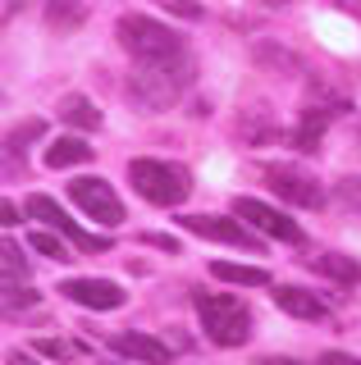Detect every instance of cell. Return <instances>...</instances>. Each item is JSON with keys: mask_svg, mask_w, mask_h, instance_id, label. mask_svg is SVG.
Listing matches in <instances>:
<instances>
[{"mask_svg": "<svg viewBox=\"0 0 361 365\" xmlns=\"http://www.w3.org/2000/svg\"><path fill=\"white\" fill-rule=\"evenodd\" d=\"M188 83H193V55L178 51V55H165V60H138L128 91L138 96V106H146V110H165Z\"/></svg>", "mask_w": 361, "mask_h": 365, "instance_id": "6da1fadb", "label": "cell"}, {"mask_svg": "<svg viewBox=\"0 0 361 365\" xmlns=\"http://www.w3.org/2000/svg\"><path fill=\"white\" fill-rule=\"evenodd\" d=\"M197 315H201V329L215 347H243L252 338V311L229 292H197Z\"/></svg>", "mask_w": 361, "mask_h": 365, "instance_id": "7a4b0ae2", "label": "cell"}, {"mask_svg": "<svg viewBox=\"0 0 361 365\" xmlns=\"http://www.w3.org/2000/svg\"><path fill=\"white\" fill-rule=\"evenodd\" d=\"M128 178L151 205H183L193 197V174L169 160H128Z\"/></svg>", "mask_w": 361, "mask_h": 365, "instance_id": "3957f363", "label": "cell"}, {"mask_svg": "<svg viewBox=\"0 0 361 365\" xmlns=\"http://www.w3.org/2000/svg\"><path fill=\"white\" fill-rule=\"evenodd\" d=\"M115 37L133 60H165V55L183 51V37L174 28H165V23H156L151 14H123L115 23Z\"/></svg>", "mask_w": 361, "mask_h": 365, "instance_id": "277c9868", "label": "cell"}, {"mask_svg": "<svg viewBox=\"0 0 361 365\" xmlns=\"http://www.w3.org/2000/svg\"><path fill=\"white\" fill-rule=\"evenodd\" d=\"M178 224L188 233L206 237V242H224V247H243V251H261V237H256L252 224H243L238 215H178Z\"/></svg>", "mask_w": 361, "mask_h": 365, "instance_id": "5b68a950", "label": "cell"}, {"mask_svg": "<svg viewBox=\"0 0 361 365\" xmlns=\"http://www.w3.org/2000/svg\"><path fill=\"white\" fill-rule=\"evenodd\" d=\"M265 182L275 197H284L288 205H302V210H320L325 205V187L320 178L307 174L298 165H265Z\"/></svg>", "mask_w": 361, "mask_h": 365, "instance_id": "8992f818", "label": "cell"}, {"mask_svg": "<svg viewBox=\"0 0 361 365\" xmlns=\"http://www.w3.org/2000/svg\"><path fill=\"white\" fill-rule=\"evenodd\" d=\"M233 215H238L243 224H252L256 233H265V237H279V242H302V228L293 224L284 210H275V205H265V201H256V197H238V201H233Z\"/></svg>", "mask_w": 361, "mask_h": 365, "instance_id": "52a82bcc", "label": "cell"}, {"mask_svg": "<svg viewBox=\"0 0 361 365\" xmlns=\"http://www.w3.org/2000/svg\"><path fill=\"white\" fill-rule=\"evenodd\" d=\"M69 197L83 205L92 220L106 224V228L123 224V201L115 197V187H110L106 178H78V182H69Z\"/></svg>", "mask_w": 361, "mask_h": 365, "instance_id": "ba28073f", "label": "cell"}, {"mask_svg": "<svg viewBox=\"0 0 361 365\" xmlns=\"http://www.w3.org/2000/svg\"><path fill=\"white\" fill-rule=\"evenodd\" d=\"M28 215H32V220H41L46 228H55V233H64V237H69V242H78L83 251H110V237L83 233V228H78V224L69 220V215L60 210V201L41 197V192H37V197H28Z\"/></svg>", "mask_w": 361, "mask_h": 365, "instance_id": "9c48e42d", "label": "cell"}, {"mask_svg": "<svg viewBox=\"0 0 361 365\" xmlns=\"http://www.w3.org/2000/svg\"><path fill=\"white\" fill-rule=\"evenodd\" d=\"M60 292L69 297L73 306H87V311H119V306L128 302V292H123L115 279H64Z\"/></svg>", "mask_w": 361, "mask_h": 365, "instance_id": "30bf717a", "label": "cell"}, {"mask_svg": "<svg viewBox=\"0 0 361 365\" xmlns=\"http://www.w3.org/2000/svg\"><path fill=\"white\" fill-rule=\"evenodd\" d=\"M110 347H115L119 356H128V361H142V365H169V347L161 338H151V334H115Z\"/></svg>", "mask_w": 361, "mask_h": 365, "instance_id": "8fae6325", "label": "cell"}, {"mask_svg": "<svg viewBox=\"0 0 361 365\" xmlns=\"http://www.w3.org/2000/svg\"><path fill=\"white\" fill-rule=\"evenodd\" d=\"M275 306H279L284 315H298V319H325V315H330V306H325L320 297L307 292V288H293V283L275 292Z\"/></svg>", "mask_w": 361, "mask_h": 365, "instance_id": "7c38bea8", "label": "cell"}, {"mask_svg": "<svg viewBox=\"0 0 361 365\" xmlns=\"http://www.w3.org/2000/svg\"><path fill=\"white\" fill-rule=\"evenodd\" d=\"M92 155H96V151L83 142V137H55L41 160H46V169H73V165H87Z\"/></svg>", "mask_w": 361, "mask_h": 365, "instance_id": "4fadbf2b", "label": "cell"}, {"mask_svg": "<svg viewBox=\"0 0 361 365\" xmlns=\"http://www.w3.org/2000/svg\"><path fill=\"white\" fill-rule=\"evenodd\" d=\"M315 269H320L325 279L343 283V288H357V283H361V265L352 256H343V251H325V256H315Z\"/></svg>", "mask_w": 361, "mask_h": 365, "instance_id": "5bb4252c", "label": "cell"}, {"mask_svg": "<svg viewBox=\"0 0 361 365\" xmlns=\"http://www.w3.org/2000/svg\"><path fill=\"white\" fill-rule=\"evenodd\" d=\"M210 274L224 279V283H233V288H265V283H270V269H261V265H233V260H215Z\"/></svg>", "mask_w": 361, "mask_h": 365, "instance_id": "9a60e30c", "label": "cell"}, {"mask_svg": "<svg viewBox=\"0 0 361 365\" xmlns=\"http://www.w3.org/2000/svg\"><path fill=\"white\" fill-rule=\"evenodd\" d=\"M60 114H64V123H73V128H83V133H92V128H101V110L92 106L87 96H64L60 101Z\"/></svg>", "mask_w": 361, "mask_h": 365, "instance_id": "2e32d148", "label": "cell"}, {"mask_svg": "<svg viewBox=\"0 0 361 365\" xmlns=\"http://www.w3.org/2000/svg\"><path fill=\"white\" fill-rule=\"evenodd\" d=\"M83 19H87V9L78 5V0H46V23L51 28L73 32V28H83Z\"/></svg>", "mask_w": 361, "mask_h": 365, "instance_id": "e0dca14e", "label": "cell"}, {"mask_svg": "<svg viewBox=\"0 0 361 365\" xmlns=\"http://www.w3.org/2000/svg\"><path fill=\"white\" fill-rule=\"evenodd\" d=\"M5 283H32L24 247H19V242H5Z\"/></svg>", "mask_w": 361, "mask_h": 365, "instance_id": "ac0fdd59", "label": "cell"}, {"mask_svg": "<svg viewBox=\"0 0 361 365\" xmlns=\"http://www.w3.org/2000/svg\"><path fill=\"white\" fill-rule=\"evenodd\" d=\"M41 133H46V123H41V119H28V123H19V128L5 137V151H9V155H19V151H24V142H37Z\"/></svg>", "mask_w": 361, "mask_h": 365, "instance_id": "d6986e66", "label": "cell"}, {"mask_svg": "<svg viewBox=\"0 0 361 365\" xmlns=\"http://www.w3.org/2000/svg\"><path fill=\"white\" fill-rule=\"evenodd\" d=\"M334 201L343 205V210H357V215H361V178H352V174L338 178V182H334Z\"/></svg>", "mask_w": 361, "mask_h": 365, "instance_id": "ffe728a7", "label": "cell"}, {"mask_svg": "<svg viewBox=\"0 0 361 365\" xmlns=\"http://www.w3.org/2000/svg\"><path fill=\"white\" fill-rule=\"evenodd\" d=\"M28 247L41 251L46 260H69V251H64V242H60L55 233H28Z\"/></svg>", "mask_w": 361, "mask_h": 365, "instance_id": "44dd1931", "label": "cell"}, {"mask_svg": "<svg viewBox=\"0 0 361 365\" xmlns=\"http://www.w3.org/2000/svg\"><path fill=\"white\" fill-rule=\"evenodd\" d=\"M256 60H261V64H279V68H302V60L293 51H279V46H270V41L256 46Z\"/></svg>", "mask_w": 361, "mask_h": 365, "instance_id": "7402d4cb", "label": "cell"}, {"mask_svg": "<svg viewBox=\"0 0 361 365\" xmlns=\"http://www.w3.org/2000/svg\"><path fill=\"white\" fill-rule=\"evenodd\" d=\"M19 306H37V292H32V283H5V311L14 315Z\"/></svg>", "mask_w": 361, "mask_h": 365, "instance_id": "603a6c76", "label": "cell"}, {"mask_svg": "<svg viewBox=\"0 0 361 365\" xmlns=\"http://www.w3.org/2000/svg\"><path fill=\"white\" fill-rule=\"evenodd\" d=\"M161 5L169 9V14H178V19H188V23H197L201 14H206V9L197 5V0H161Z\"/></svg>", "mask_w": 361, "mask_h": 365, "instance_id": "cb8c5ba5", "label": "cell"}, {"mask_svg": "<svg viewBox=\"0 0 361 365\" xmlns=\"http://www.w3.org/2000/svg\"><path fill=\"white\" fill-rule=\"evenodd\" d=\"M37 351H41V356H51V361H69L73 356V347H69V342H60V338H41Z\"/></svg>", "mask_w": 361, "mask_h": 365, "instance_id": "d4e9b609", "label": "cell"}, {"mask_svg": "<svg viewBox=\"0 0 361 365\" xmlns=\"http://www.w3.org/2000/svg\"><path fill=\"white\" fill-rule=\"evenodd\" d=\"M142 242H151V247H161V251H174V256H178V242H174V237H165V233H146Z\"/></svg>", "mask_w": 361, "mask_h": 365, "instance_id": "484cf974", "label": "cell"}, {"mask_svg": "<svg viewBox=\"0 0 361 365\" xmlns=\"http://www.w3.org/2000/svg\"><path fill=\"white\" fill-rule=\"evenodd\" d=\"M320 365H361V361H357V356H347V351H325Z\"/></svg>", "mask_w": 361, "mask_h": 365, "instance_id": "4316f807", "label": "cell"}, {"mask_svg": "<svg viewBox=\"0 0 361 365\" xmlns=\"http://www.w3.org/2000/svg\"><path fill=\"white\" fill-rule=\"evenodd\" d=\"M5 365H37V361H32L28 351H9V356H5Z\"/></svg>", "mask_w": 361, "mask_h": 365, "instance_id": "83f0119b", "label": "cell"}, {"mask_svg": "<svg viewBox=\"0 0 361 365\" xmlns=\"http://www.w3.org/2000/svg\"><path fill=\"white\" fill-rule=\"evenodd\" d=\"M265 365H302V361H293V356H270Z\"/></svg>", "mask_w": 361, "mask_h": 365, "instance_id": "f1b7e54d", "label": "cell"}, {"mask_svg": "<svg viewBox=\"0 0 361 365\" xmlns=\"http://www.w3.org/2000/svg\"><path fill=\"white\" fill-rule=\"evenodd\" d=\"M265 5H288V0H265Z\"/></svg>", "mask_w": 361, "mask_h": 365, "instance_id": "f546056e", "label": "cell"}, {"mask_svg": "<svg viewBox=\"0 0 361 365\" xmlns=\"http://www.w3.org/2000/svg\"><path fill=\"white\" fill-rule=\"evenodd\" d=\"M357 146H361V128H357Z\"/></svg>", "mask_w": 361, "mask_h": 365, "instance_id": "4dcf8cb0", "label": "cell"}]
</instances>
